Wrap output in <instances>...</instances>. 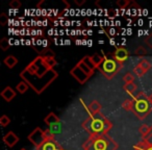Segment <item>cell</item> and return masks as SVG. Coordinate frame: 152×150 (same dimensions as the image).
I'll use <instances>...</instances> for the list:
<instances>
[{
  "instance_id": "6da1fadb",
  "label": "cell",
  "mask_w": 152,
  "mask_h": 150,
  "mask_svg": "<svg viewBox=\"0 0 152 150\" xmlns=\"http://www.w3.org/2000/svg\"><path fill=\"white\" fill-rule=\"evenodd\" d=\"M57 72L45 61L44 56L39 55L30 61L20 73L22 80L25 81L37 94H41L56 79Z\"/></svg>"
},
{
  "instance_id": "7a4b0ae2",
  "label": "cell",
  "mask_w": 152,
  "mask_h": 150,
  "mask_svg": "<svg viewBox=\"0 0 152 150\" xmlns=\"http://www.w3.org/2000/svg\"><path fill=\"white\" fill-rule=\"evenodd\" d=\"M83 127L85 130L90 133V137L107 135V132L113 128V123L104 115L98 113L91 115L83 122Z\"/></svg>"
},
{
  "instance_id": "3957f363",
  "label": "cell",
  "mask_w": 152,
  "mask_h": 150,
  "mask_svg": "<svg viewBox=\"0 0 152 150\" xmlns=\"http://www.w3.org/2000/svg\"><path fill=\"white\" fill-rule=\"evenodd\" d=\"M83 150H117L118 144L108 135L90 137L83 145Z\"/></svg>"
},
{
  "instance_id": "277c9868",
  "label": "cell",
  "mask_w": 152,
  "mask_h": 150,
  "mask_svg": "<svg viewBox=\"0 0 152 150\" xmlns=\"http://www.w3.org/2000/svg\"><path fill=\"white\" fill-rule=\"evenodd\" d=\"M152 110V105L149 101V97H147L145 93L139 92L133 96L132 99V108L131 112L139 119H145L150 114Z\"/></svg>"
},
{
  "instance_id": "5b68a950",
  "label": "cell",
  "mask_w": 152,
  "mask_h": 150,
  "mask_svg": "<svg viewBox=\"0 0 152 150\" xmlns=\"http://www.w3.org/2000/svg\"><path fill=\"white\" fill-rule=\"evenodd\" d=\"M122 68L123 64L118 61L117 59H115L113 53H107V54H104L103 63L97 69L99 70V72L105 78L112 79L115 75H117L121 71Z\"/></svg>"
},
{
  "instance_id": "8992f818",
  "label": "cell",
  "mask_w": 152,
  "mask_h": 150,
  "mask_svg": "<svg viewBox=\"0 0 152 150\" xmlns=\"http://www.w3.org/2000/svg\"><path fill=\"white\" fill-rule=\"evenodd\" d=\"M44 131L45 130H43V129L40 128V127H37V128H34V130L29 133V135H28L29 142H31L32 145L36 146L37 148L41 147V146L46 142V138H45Z\"/></svg>"
},
{
  "instance_id": "52a82bcc",
  "label": "cell",
  "mask_w": 152,
  "mask_h": 150,
  "mask_svg": "<svg viewBox=\"0 0 152 150\" xmlns=\"http://www.w3.org/2000/svg\"><path fill=\"white\" fill-rule=\"evenodd\" d=\"M113 55H114L115 59H117L120 63H124L129 56V52L125 47L121 46V47H117L116 50L113 52Z\"/></svg>"
},
{
  "instance_id": "ba28073f",
  "label": "cell",
  "mask_w": 152,
  "mask_h": 150,
  "mask_svg": "<svg viewBox=\"0 0 152 150\" xmlns=\"http://www.w3.org/2000/svg\"><path fill=\"white\" fill-rule=\"evenodd\" d=\"M3 142H4V144L7 147L12 148L19 142V137H18L14 131H9V132L3 137Z\"/></svg>"
},
{
  "instance_id": "9c48e42d",
  "label": "cell",
  "mask_w": 152,
  "mask_h": 150,
  "mask_svg": "<svg viewBox=\"0 0 152 150\" xmlns=\"http://www.w3.org/2000/svg\"><path fill=\"white\" fill-rule=\"evenodd\" d=\"M37 149L38 150H63V148H61V145L53 139V140L46 141L41 147L37 148Z\"/></svg>"
},
{
  "instance_id": "30bf717a",
  "label": "cell",
  "mask_w": 152,
  "mask_h": 150,
  "mask_svg": "<svg viewBox=\"0 0 152 150\" xmlns=\"http://www.w3.org/2000/svg\"><path fill=\"white\" fill-rule=\"evenodd\" d=\"M0 95H1V97H2L5 101L11 102L12 100L15 98L16 92L14 91L11 87H7V88H4V89H3V91L1 92V94H0Z\"/></svg>"
},
{
  "instance_id": "8fae6325",
  "label": "cell",
  "mask_w": 152,
  "mask_h": 150,
  "mask_svg": "<svg viewBox=\"0 0 152 150\" xmlns=\"http://www.w3.org/2000/svg\"><path fill=\"white\" fill-rule=\"evenodd\" d=\"M45 123L49 126H55L59 124V118L54 114V113H49L47 117L45 118Z\"/></svg>"
},
{
  "instance_id": "7c38bea8",
  "label": "cell",
  "mask_w": 152,
  "mask_h": 150,
  "mask_svg": "<svg viewBox=\"0 0 152 150\" xmlns=\"http://www.w3.org/2000/svg\"><path fill=\"white\" fill-rule=\"evenodd\" d=\"M101 108H102L101 104H100L97 100H94V101H92L91 103L88 105L87 110H88V112L90 113V115H95V114L100 113Z\"/></svg>"
},
{
  "instance_id": "4fadbf2b",
  "label": "cell",
  "mask_w": 152,
  "mask_h": 150,
  "mask_svg": "<svg viewBox=\"0 0 152 150\" xmlns=\"http://www.w3.org/2000/svg\"><path fill=\"white\" fill-rule=\"evenodd\" d=\"M3 63H4L10 69H13V68L18 64V59H17V57H15L14 55H9V56H7L4 59Z\"/></svg>"
},
{
  "instance_id": "5bb4252c",
  "label": "cell",
  "mask_w": 152,
  "mask_h": 150,
  "mask_svg": "<svg viewBox=\"0 0 152 150\" xmlns=\"http://www.w3.org/2000/svg\"><path fill=\"white\" fill-rule=\"evenodd\" d=\"M123 89L125 90V92L126 93H128L129 95H132L134 96L133 94H134V92H137V85H135L134 83H125L124 87H123Z\"/></svg>"
},
{
  "instance_id": "9a60e30c",
  "label": "cell",
  "mask_w": 152,
  "mask_h": 150,
  "mask_svg": "<svg viewBox=\"0 0 152 150\" xmlns=\"http://www.w3.org/2000/svg\"><path fill=\"white\" fill-rule=\"evenodd\" d=\"M91 59H92V61H93L94 65H95V67L98 68L100 65H101L102 63H103L104 56H102V55L98 54V53H95V54H93L91 56Z\"/></svg>"
},
{
  "instance_id": "2e32d148",
  "label": "cell",
  "mask_w": 152,
  "mask_h": 150,
  "mask_svg": "<svg viewBox=\"0 0 152 150\" xmlns=\"http://www.w3.org/2000/svg\"><path fill=\"white\" fill-rule=\"evenodd\" d=\"M150 130H151V126H149V125H147V124H142L139 128V132L141 133L143 139H145V138L149 135Z\"/></svg>"
},
{
  "instance_id": "e0dca14e",
  "label": "cell",
  "mask_w": 152,
  "mask_h": 150,
  "mask_svg": "<svg viewBox=\"0 0 152 150\" xmlns=\"http://www.w3.org/2000/svg\"><path fill=\"white\" fill-rule=\"evenodd\" d=\"M28 88H29V86H28L25 81L22 80L17 85V87H16V91L19 92L20 94H24L28 90Z\"/></svg>"
},
{
  "instance_id": "ac0fdd59",
  "label": "cell",
  "mask_w": 152,
  "mask_h": 150,
  "mask_svg": "<svg viewBox=\"0 0 152 150\" xmlns=\"http://www.w3.org/2000/svg\"><path fill=\"white\" fill-rule=\"evenodd\" d=\"M137 66H139V67H141L143 70H145L146 72H147L148 70L151 69V67H152L151 63H150V61H148L147 59H142V61L137 64Z\"/></svg>"
},
{
  "instance_id": "d6986e66",
  "label": "cell",
  "mask_w": 152,
  "mask_h": 150,
  "mask_svg": "<svg viewBox=\"0 0 152 150\" xmlns=\"http://www.w3.org/2000/svg\"><path fill=\"white\" fill-rule=\"evenodd\" d=\"M123 81H124L125 83H134V75H133V73H131V72H127L124 76H123Z\"/></svg>"
},
{
  "instance_id": "ffe728a7",
  "label": "cell",
  "mask_w": 152,
  "mask_h": 150,
  "mask_svg": "<svg viewBox=\"0 0 152 150\" xmlns=\"http://www.w3.org/2000/svg\"><path fill=\"white\" fill-rule=\"evenodd\" d=\"M10 46H11V44H10V40L7 38H3L0 41V48L2 51H7L10 48Z\"/></svg>"
},
{
  "instance_id": "44dd1931",
  "label": "cell",
  "mask_w": 152,
  "mask_h": 150,
  "mask_svg": "<svg viewBox=\"0 0 152 150\" xmlns=\"http://www.w3.org/2000/svg\"><path fill=\"white\" fill-rule=\"evenodd\" d=\"M122 108H124L126 112H131V108H132V100L125 99L122 103Z\"/></svg>"
},
{
  "instance_id": "7402d4cb",
  "label": "cell",
  "mask_w": 152,
  "mask_h": 150,
  "mask_svg": "<svg viewBox=\"0 0 152 150\" xmlns=\"http://www.w3.org/2000/svg\"><path fill=\"white\" fill-rule=\"evenodd\" d=\"M41 56H54V52L50 48H42V51H40Z\"/></svg>"
},
{
  "instance_id": "603a6c76",
  "label": "cell",
  "mask_w": 152,
  "mask_h": 150,
  "mask_svg": "<svg viewBox=\"0 0 152 150\" xmlns=\"http://www.w3.org/2000/svg\"><path fill=\"white\" fill-rule=\"evenodd\" d=\"M129 4H130V1H129V0H118V1H117V7L121 10L127 9Z\"/></svg>"
},
{
  "instance_id": "cb8c5ba5",
  "label": "cell",
  "mask_w": 152,
  "mask_h": 150,
  "mask_svg": "<svg viewBox=\"0 0 152 150\" xmlns=\"http://www.w3.org/2000/svg\"><path fill=\"white\" fill-rule=\"evenodd\" d=\"M10 123H11V119H10L7 115H3V116H1V118H0V125H1V126L7 127Z\"/></svg>"
},
{
  "instance_id": "d4e9b609",
  "label": "cell",
  "mask_w": 152,
  "mask_h": 150,
  "mask_svg": "<svg viewBox=\"0 0 152 150\" xmlns=\"http://www.w3.org/2000/svg\"><path fill=\"white\" fill-rule=\"evenodd\" d=\"M134 53H135V55H137V56H145V55L147 54V50H146L145 47L139 46L137 49H135Z\"/></svg>"
},
{
  "instance_id": "484cf974",
  "label": "cell",
  "mask_w": 152,
  "mask_h": 150,
  "mask_svg": "<svg viewBox=\"0 0 152 150\" xmlns=\"http://www.w3.org/2000/svg\"><path fill=\"white\" fill-rule=\"evenodd\" d=\"M145 73H146L145 70H143L141 67H139L137 65L135 66L134 69H133V74H134V75H137V76H139V77L143 76V75H144Z\"/></svg>"
},
{
  "instance_id": "4316f807",
  "label": "cell",
  "mask_w": 152,
  "mask_h": 150,
  "mask_svg": "<svg viewBox=\"0 0 152 150\" xmlns=\"http://www.w3.org/2000/svg\"><path fill=\"white\" fill-rule=\"evenodd\" d=\"M22 5V3L20 2L19 0H12L11 2H10V7L13 10H18L20 9Z\"/></svg>"
},
{
  "instance_id": "83f0119b",
  "label": "cell",
  "mask_w": 152,
  "mask_h": 150,
  "mask_svg": "<svg viewBox=\"0 0 152 150\" xmlns=\"http://www.w3.org/2000/svg\"><path fill=\"white\" fill-rule=\"evenodd\" d=\"M144 43H145L150 49H152V34H148L147 37L144 38Z\"/></svg>"
},
{
  "instance_id": "f1b7e54d",
  "label": "cell",
  "mask_w": 152,
  "mask_h": 150,
  "mask_svg": "<svg viewBox=\"0 0 152 150\" xmlns=\"http://www.w3.org/2000/svg\"><path fill=\"white\" fill-rule=\"evenodd\" d=\"M7 22H9V17H7V15L5 13H2L0 15V25L4 26Z\"/></svg>"
},
{
  "instance_id": "f546056e",
  "label": "cell",
  "mask_w": 152,
  "mask_h": 150,
  "mask_svg": "<svg viewBox=\"0 0 152 150\" xmlns=\"http://www.w3.org/2000/svg\"><path fill=\"white\" fill-rule=\"evenodd\" d=\"M44 135H45V138H46V141L54 139V135H53V132L51 129H46V130L44 131Z\"/></svg>"
},
{
  "instance_id": "4dcf8cb0",
  "label": "cell",
  "mask_w": 152,
  "mask_h": 150,
  "mask_svg": "<svg viewBox=\"0 0 152 150\" xmlns=\"http://www.w3.org/2000/svg\"><path fill=\"white\" fill-rule=\"evenodd\" d=\"M145 140L150 144V145H152V133H149V135L145 138Z\"/></svg>"
},
{
  "instance_id": "1f68e13d",
  "label": "cell",
  "mask_w": 152,
  "mask_h": 150,
  "mask_svg": "<svg viewBox=\"0 0 152 150\" xmlns=\"http://www.w3.org/2000/svg\"><path fill=\"white\" fill-rule=\"evenodd\" d=\"M74 2L77 5H81V4H83V3H86V0H75Z\"/></svg>"
},
{
  "instance_id": "d6a6232c",
  "label": "cell",
  "mask_w": 152,
  "mask_h": 150,
  "mask_svg": "<svg viewBox=\"0 0 152 150\" xmlns=\"http://www.w3.org/2000/svg\"><path fill=\"white\" fill-rule=\"evenodd\" d=\"M149 101H150V103H151V105H152V93L150 94V96H149Z\"/></svg>"
},
{
  "instance_id": "836d02e7",
  "label": "cell",
  "mask_w": 152,
  "mask_h": 150,
  "mask_svg": "<svg viewBox=\"0 0 152 150\" xmlns=\"http://www.w3.org/2000/svg\"><path fill=\"white\" fill-rule=\"evenodd\" d=\"M110 44H112V45H115V41L113 40V39H112V40H110Z\"/></svg>"
},
{
  "instance_id": "e575fe53",
  "label": "cell",
  "mask_w": 152,
  "mask_h": 150,
  "mask_svg": "<svg viewBox=\"0 0 152 150\" xmlns=\"http://www.w3.org/2000/svg\"><path fill=\"white\" fill-rule=\"evenodd\" d=\"M147 150H152V145H151V146H150V147H149V148H148V149H147Z\"/></svg>"
},
{
  "instance_id": "d590c367",
  "label": "cell",
  "mask_w": 152,
  "mask_h": 150,
  "mask_svg": "<svg viewBox=\"0 0 152 150\" xmlns=\"http://www.w3.org/2000/svg\"><path fill=\"white\" fill-rule=\"evenodd\" d=\"M150 133H152V125H151V130H150Z\"/></svg>"
},
{
  "instance_id": "8d00e7d4",
  "label": "cell",
  "mask_w": 152,
  "mask_h": 150,
  "mask_svg": "<svg viewBox=\"0 0 152 150\" xmlns=\"http://www.w3.org/2000/svg\"><path fill=\"white\" fill-rule=\"evenodd\" d=\"M20 150H26L25 148H22V149H20Z\"/></svg>"
},
{
  "instance_id": "74e56055",
  "label": "cell",
  "mask_w": 152,
  "mask_h": 150,
  "mask_svg": "<svg viewBox=\"0 0 152 150\" xmlns=\"http://www.w3.org/2000/svg\"><path fill=\"white\" fill-rule=\"evenodd\" d=\"M132 150H137V149H132Z\"/></svg>"
}]
</instances>
